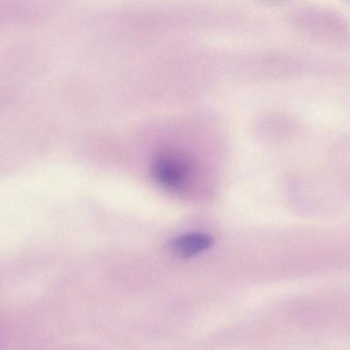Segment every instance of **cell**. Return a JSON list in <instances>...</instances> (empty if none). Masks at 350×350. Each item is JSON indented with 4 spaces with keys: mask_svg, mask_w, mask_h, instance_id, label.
<instances>
[{
    "mask_svg": "<svg viewBox=\"0 0 350 350\" xmlns=\"http://www.w3.org/2000/svg\"><path fill=\"white\" fill-rule=\"evenodd\" d=\"M296 26L312 40L338 45L349 38L350 26L345 16L319 6H306L294 16Z\"/></svg>",
    "mask_w": 350,
    "mask_h": 350,
    "instance_id": "6da1fadb",
    "label": "cell"
},
{
    "mask_svg": "<svg viewBox=\"0 0 350 350\" xmlns=\"http://www.w3.org/2000/svg\"><path fill=\"white\" fill-rule=\"evenodd\" d=\"M153 175L155 180L164 188L178 190L189 183L191 168L181 156L163 154L156 160Z\"/></svg>",
    "mask_w": 350,
    "mask_h": 350,
    "instance_id": "7a4b0ae2",
    "label": "cell"
},
{
    "mask_svg": "<svg viewBox=\"0 0 350 350\" xmlns=\"http://www.w3.org/2000/svg\"><path fill=\"white\" fill-rule=\"evenodd\" d=\"M212 245L213 240L211 236L195 232L183 234L175 238L170 242V250L178 258H189L211 248Z\"/></svg>",
    "mask_w": 350,
    "mask_h": 350,
    "instance_id": "3957f363",
    "label": "cell"
}]
</instances>
